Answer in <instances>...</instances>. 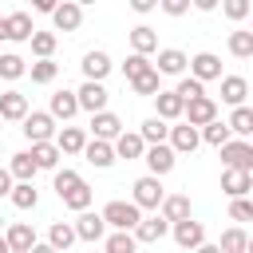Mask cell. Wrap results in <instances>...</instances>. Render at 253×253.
<instances>
[{
    "mask_svg": "<svg viewBox=\"0 0 253 253\" xmlns=\"http://www.w3.org/2000/svg\"><path fill=\"white\" fill-rule=\"evenodd\" d=\"M190 79H198L202 87L210 83V79H221V59L213 55V51H198V55H190Z\"/></svg>",
    "mask_w": 253,
    "mask_h": 253,
    "instance_id": "6",
    "label": "cell"
},
{
    "mask_svg": "<svg viewBox=\"0 0 253 253\" xmlns=\"http://www.w3.org/2000/svg\"><path fill=\"white\" fill-rule=\"evenodd\" d=\"M123 130H126V126H123V119H119L115 111H99V115H91V138H95V142H115Z\"/></svg>",
    "mask_w": 253,
    "mask_h": 253,
    "instance_id": "8",
    "label": "cell"
},
{
    "mask_svg": "<svg viewBox=\"0 0 253 253\" xmlns=\"http://www.w3.org/2000/svg\"><path fill=\"white\" fill-rule=\"evenodd\" d=\"M194 8H198V12H213V8H217V0H194Z\"/></svg>",
    "mask_w": 253,
    "mask_h": 253,
    "instance_id": "53",
    "label": "cell"
},
{
    "mask_svg": "<svg viewBox=\"0 0 253 253\" xmlns=\"http://www.w3.org/2000/svg\"><path fill=\"white\" fill-rule=\"evenodd\" d=\"M182 111H186V103H182L174 91H158V95H154V119H162L166 126H170V123H182Z\"/></svg>",
    "mask_w": 253,
    "mask_h": 253,
    "instance_id": "17",
    "label": "cell"
},
{
    "mask_svg": "<svg viewBox=\"0 0 253 253\" xmlns=\"http://www.w3.org/2000/svg\"><path fill=\"white\" fill-rule=\"evenodd\" d=\"M0 233H4V217H0Z\"/></svg>",
    "mask_w": 253,
    "mask_h": 253,
    "instance_id": "58",
    "label": "cell"
},
{
    "mask_svg": "<svg viewBox=\"0 0 253 253\" xmlns=\"http://www.w3.org/2000/svg\"><path fill=\"white\" fill-rule=\"evenodd\" d=\"M47 245H51L55 253H71V245H75V229H71V221H51V229H47Z\"/></svg>",
    "mask_w": 253,
    "mask_h": 253,
    "instance_id": "29",
    "label": "cell"
},
{
    "mask_svg": "<svg viewBox=\"0 0 253 253\" xmlns=\"http://www.w3.org/2000/svg\"><path fill=\"white\" fill-rule=\"evenodd\" d=\"M51 142H55L59 154H83V146H87V130H83V126H59Z\"/></svg>",
    "mask_w": 253,
    "mask_h": 253,
    "instance_id": "22",
    "label": "cell"
},
{
    "mask_svg": "<svg viewBox=\"0 0 253 253\" xmlns=\"http://www.w3.org/2000/svg\"><path fill=\"white\" fill-rule=\"evenodd\" d=\"M4 32H8V40H12V43H28V40L36 36L32 12H12V16H4Z\"/></svg>",
    "mask_w": 253,
    "mask_h": 253,
    "instance_id": "21",
    "label": "cell"
},
{
    "mask_svg": "<svg viewBox=\"0 0 253 253\" xmlns=\"http://www.w3.org/2000/svg\"><path fill=\"white\" fill-rule=\"evenodd\" d=\"M146 71H150V59H146V55H126V63H123L126 83H130V79H138V75H146Z\"/></svg>",
    "mask_w": 253,
    "mask_h": 253,
    "instance_id": "46",
    "label": "cell"
},
{
    "mask_svg": "<svg viewBox=\"0 0 253 253\" xmlns=\"http://www.w3.org/2000/svg\"><path fill=\"white\" fill-rule=\"evenodd\" d=\"M20 130H24V138L36 146V142H51L55 138V119L47 115V111H28L24 115V123H20Z\"/></svg>",
    "mask_w": 253,
    "mask_h": 253,
    "instance_id": "3",
    "label": "cell"
},
{
    "mask_svg": "<svg viewBox=\"0 0 253 253\" xmlns=\"http://www.w3.org/2000/svg\"><path fill=\"white\" fill-rule=\"evenodd\" d=\"M103 225L111 229V233H130L138 221H142V210L134 206V202H123V198H115V202H107L103 206Z\"/></svg>",
    "mask_w": 253,
    "mask_h": 253,
    "instance_id": "1",
    "label": "cell"
},
{
    "mask_svg": "<svg viewBox=\"0 0 253 253\" xmlns=\"http://www.w3.org/2000/svg\"><path fill=\"white\" fill-rule=\"evenodd\" d=\"M0 146H4V142H0Z\"/></svg>",
    "mask_w": 253,
    "mask_h": 253,
    "instance_id": "59",
    "label": "cell"
},
{
    "mask_svg": "<svg viewBox=\"0 0 253 253\" xmlns=\"http://www.w3.org/2000/svg\"><path fill=\"white\" fill-rule=\"evenodd\" d=\"M221 166H225V170H245V174H253V142L229 138V142L221 146Z\"/></svg>",
    "mask_w": 253,
    "mask_h": 253,
    "instance_id": "4",
    "label": "cell"
},
{
    "mask_svg": "<svg viewBox=\"0 0 253 253\" xmlns=\"http://www.w3.org/2000/svg\"><path fill=\"white\" fill-rule=\"evenodd\" d=\"M166 233H170V225H166V221H162L158 213H154V217H142V221H138V225L130 229V237H134L138 245H158V241H162Z\"/></svg>",
    "mask_w": 253,
    "mask_h": 253,
    "instance_id": "19",
    "label": "cell"
},
{
    "mask_svg": "<svg viewBox=\"0 0 253 253\" xmlns=\"http://www.w3.org/2000/svg\"><path fill=\"white\" fill-rule=\"evenodd\" d=\"M28 154H32V162H36V170H59V158H63V154L55 150V142H36Z\"/></svg>",
    "mask_w": 253,
    "mask_h": 253,
    "instance_id": "31",
    "label": "cell"
},
{
    "mask_svg": "<svg viewBox=\"0 0 253 253\" xmlns=\"http://www.w3.org/2000/svg\"><path fill=\"white\" fill-rule=\"evenodd\" d=\"M0 253H12V249H8V241H4V233H0Z\"/></svg>",
    "mask_w": 253,
    "mask_h": 253,
    "instance_id": "56",
    "label": "cell"
},
{
    "mask_svg": "<svg viewBox=\"0 0 253 253\" xmlns=\"http://www.w3.org/2000/svg\"><path fill=\"white\" fill-rule=\"evenodd\" d=\"M150 51H158V32L146 28V24L130 28V55H146L150 59Z\"/></svg>",
    "mask_w": 253,
    "mask_h": 253,
    "instance_id": "26",
    "label": "cell"
},
{
    "mask_svg": "<svg viewBox=\"0 0 253 253\" xmlns=\"http://www.w3.org/2000/svg\"><path fill=\"white\" fill-rule=\"evenodd\" d=\"M79 67H83V83H103V79L111 75V67H115V63H111V55H107V51L91 47V51L83 55V63H79Z\"/></svg>",
    "mask_w": 253,
    "mask_h": 253,
    "instance_id": "11",
    "label": "cell"
},
{
    "mask_svg": "<svg viewBox=\"0 0 253 253\" xmlns=\"http://www.w3.org/2000/svg\"><path fill=\"white\" fill-rule=\"evenodd\" d=\"M71 229H75V241H103V237H107V225H103V217H99L95 210H83V213L71 221Z\"/></svg>",
    "mask_w": 253,
    "mask_h": 253,
    "instance_id": "13",
    "label": "cell"
},
{
    "mask_svg": "<svg viewBox=\"0 0 253 253\" xmlns=\"http://www.w3.org/2000/svg\"><path fill=\"white\" fill-rule=\"evenodd\" d=\"M32 8H36V12H47V16H51V12H55V0H36Z\"/></svg>",
    "mask_w": 253,
    "mask_h": 253,
    "instance_id": "52",
    "label": "cell"
},
{
    "mask_svg": "<svg viewBox=\"0 0 253 253\" xmlns=\"http://www.w3.org/2000/svg\"><path fill=\"white\" fill-rule=\"evenodd\" d=\"M245 95H249V79L245 75H221V103L245 107Z\"/></svg>",
    "mask_w": 253,
    "mask_h": 253,
    "instance_id": "24",
    "label": "cell"
},
{
    "mask_svg": "<svg viewBox=\"0 0 253 253\" xmlns=\"http://www.w3.org/2000/svg\"><path fill=\"white\" fill-rule=\"evenodd\" d=\"M107 87L103 83H79V91H75V103H79V111H87V115H99V111H107Z\"/></svg>",
    "mask_w": 253,
    "mask_h": 253,
    "instance_id": "12",
    "label": "cell"
},
{
    "mask_svg": "<svg viewBox=\"0 0 253 253\" xmlns=\"http://www.w3.org/2000/svg\"><path fill=\"white\" fill-rule=\"evenodd\" d=\"M217 119V103L210 99V95H202V99H194V103H186V111H182V123L186 126H194V130H202L206 123H213Z\"/></svg>",
    "mask_w": 253,
    "mask_h": 253,
    "instance_id": "7",
    "label": "cell"
},
{
    "mask_svg": "<svg viewBox=\"0 0 253 253\" xmlns=\"http://www.w3.org/2000/svg\"><path fill=\"white\" fill-rule=\"evenodd\" d=\"M221 12L237 24V20H245V16H249V0H225V4H221Z\"/></svg>",
    "mask_w": 253,
    "mask_h": 253,
    "instance_id": "48",
    "label": "cell"
},
{
    "mask_svg": "<svg viewBox=\"0 0 253 253\" xmlns=\"http://www.w3.org/2000/svg\"><path fill=\"white\" fill-rule=\"evenodd\" d=\"M28 253H55V249H51V245H47V241H36V245H32V249H28Z\"/></svg>",
    "mask_w": 253,
    "mask_h": 253,
    "instance_id": "54",
    "label": "cell"
},
{
    "mask_svg": "<svg viewBox=\"0 0 253 253\" xmlns=\"http://www.w3.org/2000/svg\"><path fill=\"white\" fill-rule=\"evenodd\" d=\"M186 63H190V55H186L182 47H158V59H154L150 67H154L158 75H178V79H182V75H186Z\"/></svg>",
    "mask_w": 253,
    "mask_h": 253,
    "instance_id": "10",
    "label": "cell"
},
{
    "mask_svg": "<svg viewBox=\"0 0 253 253\" xmlns=\"http://www.w3.org/2000/svg\"><path fill=\"white\" fill-rule=\"evenodd\" d=\"M79 182H83V174H79V170H67V166H63V170H55V182H51V186H55V194L63 198V194H71V190H75Z\"/></svg>",
    "mask_w": 253,
    "mask_h": 253,
    "instance_id": "45",
    "label": "cell"
},
{
    "mask_svg": "<svg viewBox=\"0 0 253 253\" xmlns=\"http://www.w3.org/2000/svg\"><path fill=\"white\" fill-rule=\"evenodd\" d=\"M174 95H178L182 103H194V99H202V95H206V87H202L198 79H190V75H182V79H178V87H174Z\"/></svg>",
    "mask_w": 253,
    "mask_h": 253,
    "instance_id": "44",
    "label": "cell"
},
{
    "mask_svg": "<svg viewBox=\"0 0 253 253\" xmlns=\"http://www.w3.org/2000/svg\"><path fill=\"white\" fill-rule=\"evenodd\" d=\"M194 253H221V249H217V245H210V241H206V245H198V249H194Z\"/></svg>",
    "mask_w": 253,
    "mask_h": 253,
    "instance_id": "55",
    "label": "cell"
},
{
    "mask_svg": "<svg viewBox=\"0 0 253 253\" xmlns=\"http://www.w3.org/2000/svg\"><path fill=\"white\" fill-rule=\"evenodd\" d=\"M47 115H51L55 123H63V126H67V123H71V119L79 115L75 91H67V87H63V91H55V95H51V103H47Z\"/></svg>",
    "mask_w": 253,
    "mask_h": 253,
    "instance_id": "16",
    "label": "cell"
},
{
    "mask_svg": "<svg viewBox=\"0 0 253 253\" xmlns=\"http://www.w3.org/2000/svg\"><path fill=\"white\" fill-rule=\"evenodd\" d=\"M229 134H237V138H245L249 142V134H253V111L249 107H233V115H229Z\"/></svg>",
    "mask_w": 253,
    "mask_h": 253,
    "instance_id": "36",
    "label": "cell"
},
{
    "mask_svg": "<svg viewBox=\"0 0 253 253\" xmlns=\"http://www.w3.org/2000/svg\"><path fill=\"white\" fill-rule=\"evenodd\" d=\"M134 134H138L146 146H162V142H166V134H170V126H166L162 119H154V115H150V119H146V123H142Z\"/></svg>",
    "mask_w": 253,
    "mask_h": 253,
    "instance_id": "33",
    "label": "cell"
},
{
    "mask_svg": "<svg viewBox=\"0 0 253 253\" xmlns=\"http://www.w3.org/2000/svg\"><path fill=\"white\" fill-rule=\"evenodd\" d=\"M28 43H32V55L36 59H51L55 55V32H36Z\"/></svg>",
    "mask_w": 253,
    "mask_h": 253,
    "instance_id": "42",
    "label": "cell"
},
{
    "mask_svg": "<svg viewBox=\"0 0 253 253\" xmlns=\"http://www.w3.org/2000/svg\"><path fill=\"white\" fill-rule=\"evenodd\" d=\"M24 115H28V95L24 91H4L0 95V123H24Z\"/></svg>",
    "mask_w": 253,
    "mask_h": 253,
    "instance_id": "20",
    "label": "cell"
},
{
    "mask_svg": "<svg viewBox=\"0 0 253 253\" xmlns=\"http://www.w3.org/2000/svg\"><path fill=\"white\" fill-rule=\"evenodd\" d=\"M130 190H134V194H130V202H134L138 210H154V213H158V206H162V198H166L162 178L142 174V178H134V186H130Z\"/></svg>",
    "mask_w": 253,
    "mask_h": 253,
    "instance_id": "2",
    "label": "cell"
},
{
    "mask_svg": "<svg viewBox=\"0 0 253 253\" xmlns=\"http://www.w3.org/2000/svg\"><path fill=\"white\" fill-rule=\"evenodd\" d=\"M8 202H12L16 210H36V206H40V190H36L32 182H16L12 194H8Z\"/></svg>",
    "mask_w": 253,
    "mask_h": 253,
    "instance_id": "34",
    "label": "cell"
},
{
    "mask_svg": "<svg viewBox=\"0 0 253 253\" xmlns=\"http://www.w3.org/2000/svg\"><path fill=\"white\" fill-rule=\"evenodd\" d=\"M221 190L229 194V202H233V198H249L253 174H245V170H221Z\"/></svg>",
    "mask_w": 253,
    "mask_h": 253,
    "instance_id": "25",
    "label": "cell"
},
{
    "mask_svg": "<svg viewBox=\"0 0 253 253\" xmlns=\"http://www.w3.org/2000/svg\"><path fill=\"white\" fill-rule=\"evenodd\" d=\"M8 174H12V182H32L40 170H36V162H32V154L28 150H20V154H12V162L4 166Z\"/></svg>",
    "mask_w": 253,
    "mask_h": 253,
    "instance_id": "32",
    "label": "cell"
},
{
    "mask_svg": "<svg viewBox=\"0 0 253 253\" xmlns=\"http://www.w3.org/2000/svg\"><path fill=\"white\" fill-rule=\"evenodd\" d=\"M170 237H174V245L178 249H198V245H206V225L202 221H194V217H186V221H178V225H170Z\"/></svg>",
    "mask_w": 253,
    "mask_h": 253,
    "instance_id": "5",
    "label": "cell"
},
{
    "mask_svg": "<svg viewBox=\"0 0 253 253\" xmlns=\"http://www.w3.org/2000/svg\"><path fill=\"white\" fill-rule=\"evenodd\" d=\"M12 186H16V182H12V174L0 166V198H8V194H12Z\"/></svg>",
    "mask_w": 253,
    "mask_h": 253,
    "instance_id": "51",
    "label": "cell"
},
{
    "mask_svg": "<svg viewBox=\"0 0 253 253\" xmlns=\"http://www.w3.org/2000/svg\"><path fill=\"white\" fill-rule=\"evenodd\" d=\"M130 91H134V95H150V99H154V95L162 91V75H158V71L150 67L146 75H138V79H130Z\"/></svg>",
    "mask_w": 253,
    "mask_h": 253,
    "instance_id": "41",
    "label": "cell"
},
{
    "mask_svg": "<svg viewBox=\"0 0 253 253\" xmlns=\"http://www.w3.org/2000/svg\"><path fill=\"white\" fill-rule=\"evenodd\" d=\"M4 40H8V32H4V16H0V43H4Z\"/></svg>",
    "mask_w": 253,
    "mask_h": 253,
    "instance_id": "57",
    "label": "cell"
},
{
    "mask_svg": "<svg viewBox=\"0 0 253 253\" xmlns=\"http://www.w3.org/2000/svg\"><path fill=\"white\" fill-rule=\"evenodd\" d=\"M229 217L233 221H253V202L249 198H233L229 202Z\"/></svg>",
    "mask_w": 253,
    "mask_h": 253,
    "instance_id": "47",
    "label": "cell"
},
{
    "mask_svg": "<svg viewBox=\"0 0 253 253\" xmlns=\"http://www.w3.org/2000/svg\"><path fill=\"white\" fill-rule=\"evenodd\" d=\"M158 8H162L166 16H174V20H178V16H186V12H190V0H158Z\"/></svg>",
    "mask_w": 253,
    "mask_h": 253,
    "instance_id": "49",
    "label": "cell"
},
{
    "mask_svg": "<svg viewBox=\"0 0 253 253\" xmlns=\"http://www.w3.org/2000/svg\"><path fill=\"white\" fill-rule=\"evenodd\" d=\"M229 55L233 59H253V32H245V28L229 32Z\"/></svg>",
    "mask_w": 253,
    "mask_h": 253,
    "instance_id": "38",
    "label": "cell"
},
{
    "mask_svg": "<svg viewBox=\"0 0 253 253\" xmlns=\"http://www.w3.org/2000/svg\"><path fill=\"white\" fill-rule=\"evenodd\" d=\"M217 249H221V253H249V233H245L241 225H229V229L221 233Z\"/></svg>",
    "mask_w": 253,
    "mask_h": 253,
    "instance_id": "35",
    "label": "cell"
},
{
    "mask_svg": "<svg viewBox=\"0 0 253 253\" xmlns=\"http://www.w3.org/2000/svg\"><path fill=\"white\" fill-rule=\"evenodd\" d=\"M198 138H202L206 146H217V150H221V146H225V142H229L233 134H229V126H225L221 119H213V123H206V126L198 130Z\"/></svg>",
    "mask_w": 253,
    "mask_h": 253,
    "instance_id": "37",
    "label": "cell"
},
{
    "mask_svg": "<svg viewBox=\"0 0 253 253\" xmlns=\"http://www.w3.org/2000/svg\"><path fill=\"white\" fill-rule=\"evenodd\" d=\"M158 217H162L166 225H178V221L194 217V213H190V198H186V194H166L162 206H158Z\"/></svg>",
    "mask_w": 253,
    "mask_h": 253,
    "instance_id": "18",
    "label": "cell"
},
{
    "mask_svg": "<svg viewBox=\"0 0 253 253\" xmlns=\"http://www.w3.org/2000/svg\"><path fill=\"white\" fill-rule=\"evenodd\" d=\"M83 158H87L95 170H111V166H115V150H111V142H95V138H87Z\"/></svg>",
    "mask_w": 253,
    "mask_h": 253,
    "instance_id": "28",
    "label": "cell"
},
{
    "mask_svg": "<svg viewBox=\"0 0 253 253\" xmlns=\"http://www.w3.org/2000/svg\"><path fill=\"white\" fill-rule=\"evenodd\" d=\"M166 146H170L174 154H194V150L202 146V138H198V130H194V126L174 123V126H170V134H166Z\"/></svg>",
    "mask_w": 253,
    "mask_h": 253,
    "instance_id": "15",
    "label": "cell"
},
{
    "mask_svg": "<svg viewBox=\"0 0 253 253\" xmlns=\"http://www.w3.org/2000/svg\"><path fill=\"white\" fill-rule=\"evenodd\" d=\"M24 75H28V59H24L20 51H0V79L16 83V79H24Z\"/></svg>",
    "mask_w": 253,
    "mask_h": 253,
    "instance_id": "30",
    "label": "cell"
},
{
    "mask_svg": "<svg viewBox=\"0 0 253 253\" xmlns=\"http://www.w3.org/2000/svg\"><path fill=\"white\" fill-rule=\"evenodd\" d=\"M28 75H32V83L47 87V83H55V75H59V63H55V59H36V63L28 67Z\"/></svg>",
    "mask_w": 253,
    "mask_h": 253,
    "instance_id": "40",
    "label": "cell"
},
{
    "mask_svg": "<svg viewBox=\"0 0 253 253\" xmlns=\"http://www.w3.org/2000/svg\"><path fill=\"white\" fill-rule=\"evenodd\" d=\"M142 162H146V170H150V178H166L170 170H174V162H178V154L162 142V146H146L142 150Z\"/></svg>",
    "mask_w": 253,
    "mask_h": 253,
    "instance_id": "9",
    "label": "cell"
},
{
    "mask_svg": "<svg viewBox=\"0 0 253 253\" xmlns=\"http://www.w3.org/2000/svg\"><path fill=\"white\" fill-rule=\"evenodd\" d=\"M103 249L107 253H138V241L130 233H107L103 237Z\"/></svg>",
    "mask_w": 253,
    "mask_h": 253,
    "instance_id": "43",
    "label": "cell"
},
{
    "mask_svg": "<svg viewBox=\"0 0 253 253\" xmlns=\"http://www.w3.org/2000/svg\"><path fill=\"white\" fill-rule=\"evenodd\" d=\"M111 150H115V158H126V162H130V158H142L146 142H142V138H138L134 130H123V134H119V138L111 142Z\"/></svg>",
    "mask_w": 253,
    "mask_h": 253,
    "instance_id": "27",
    "label": "cell"
},
{
    "mask_svg": "<svg viewBox=\"0 0 253 253\" xmlns=\"http://www.w3.org/2000/svg\"><path fill=\"white\" fill-rule=\"evenodd\" d=\"M4 241H8V249H12V253H28L40 237H36V229H32L28 221H12V225L4 229Z\"/></svg>",
    "mask_w": 253,
    "mask_h": 253,
    "instance_id": "23",
    "label": "cell"
},
{
    "mask_svg": "<svg viewBox=\"0 0 253 253\" xmlns=\"http://www.w3.org/2000/svg\"><path fill=\"white\" fill-rule=\"evenodd\" d=\"M91 198H95V190H91L87 182H79V186H75L71 194H63L59 202H63L67 210H75V213H83V210H91Z\"/></svg>",
    "mask_w": 253,
    "mask_h": 253,
    "instance_id": "39",
    "label": "cell"
},
{
    "mask_svg": "<svg viewBox=\"0 0 253 253\" xmlns=\"http://www.w3.org/2000/svg\"><path fill=\"white\" fill-rule=\"evenodd\" d=\"M51 24H55V32H79V24H83V4H79V0H63V4H55Z\"/></svg>",
    "mask_w": 253,
    "mask_h": 253,
    "instance_id": "14",
    "label": "cell"
},
{
    "mask_svg": "<svg viewBox=\"0 0 253 253\" xmlns=\"http://www.w3.org/2000/svg\"><path fill=\"white\" fill-rule=\"evenodd\" d=\"M130 8H134L138 16H146V12H154V8H158V0H130Z\"/></svg>",
    "mask_w": 253,
    "mask_h": 253,
    "instance_id": "50",
    "label": "cell"
}]
</instances>
